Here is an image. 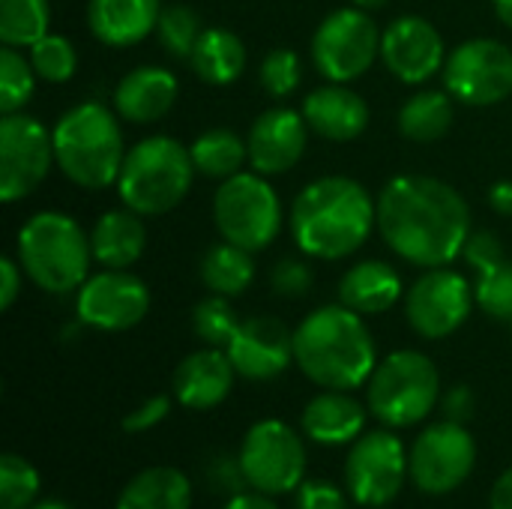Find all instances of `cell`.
Returning <instances> with one entry per match:
<instances>
[{
	"label": "cell",
	"instance_id": "obj_8",
	"mask_svg": "<svg viewBox=\"0 0 512 509\" xmlns=\"http://www.w3.org/2000/svg\"><path fill=\"white\" fill-rule=\"evenodd\" d=\"M213 219L222 240L246 252H261L282 231V204L264 174L240 171L222 180L213 201Z\"/></svg>",
	"mask_w": 512,
	"mask_h": 509
},
{
	"label": "cell",
	"instance_id": "obj_31",
	"mask_svg": "<svg viewBox=\"0 0 512 509\" xmlns=\"http://www.w3.org/2000/svg\"><path fill=\"white\" fill-rule=\"evenodd\" d=\"M453 99L441 90H426L408 99L399 111V132L411 141H438L450 132Z\"/></svg>",
	"mask_w": 512,
	"mask_h": 509
},
{
	"label": "cell",
	"instance_id": "obj_20",
	"mask_svg": "<svg viewBox=\"0 0 512 509\" xmlns=\"http://www.w3.org/2000/svg\"><path fill=\"white\" fill-rule=\"evenodd\" d=\"M237 369L225 348H204L189 354L174 372V399L192 411H210L222 405L234 387Z\"/></svg>",
	"mask_w": 512,
	"mask_h": 509
},
{
	"label": "cell",
	"instance_id": "obj_1",
	"mask_svg": "<svg viewBox=\"0 0 512 509\" xmlns=\"http://www.w3.org/2000/svg\"><path fill=\"white\" fill-rule=\"evenodd\" d=\"M378 228L387 246L417 267H447L465 249L471 210L444 180L393 177L378 198Z\"/></svg>",
	"mask_w": 512,
	"mask_h": 509
},
{
	"label": "cell",
	"instance_id": "obj_35",
	"mask_svg": "<svg viewBox=\"0 0 512 509\" xmlns=\"http://www.w3.org/2000/svg\"><path fill=\"white\" fill-rule=\"evenodd\" d=\"M33 63L24 60V54H18V48L3 45L0 51V111L3 114H15L27 105V99L33 96Z\"/></svg>",
	"mask_w": 512,
	"mask_h": 509
},
{
	"label": "cell",
	"instance_id": "obj_24",
	"mask_svg": "<svg viewBox=\"0 0 512 509\" xmlns=\"http://www.w3.org/2000/svg\"><path fill=\"white\" fill-rule=\"evenodd\" d=\"M159 15V0H90L87 6V24L93 36L114 48L138 45L156 30Z\"/></svg>",
	"mask_w": 512,
	"mask_h": 509
},
{
	"label": "cell",
	"instance_id": "obj_22",
	"mask_svg": "<svg viewBox=\"0 0 512 509\" xmlns=\"http://www.w3.org/2000/svg\"><path fill=\"white\" fill-rule=\"evenodd\" d=\"M300 426L321 447L354 444L366 429V408L348 390H324L303 408Z\"/></svg>",
	"mask_w": 512,
	"mask_h": 509
},
{
	"label": "cell",
	"instance_id": "obj_44",
	"mask_svg": "<svg viewBox=\"0 0 512 509\" xmlns=\"http://www.w3.org/2000/svg\"><path fill=\"white\" fill-rule=\"evenodd\" d=\"M462 255L468 258V264L480 273L498 261H504V249H501V240L492 234V231H471L468 240H465V249Z\"/></svg>",
	"mask_w": 512,
	"mask_h": 509
},
{
	"label": "cell",
	"instance_id": "obj_36",
	"mask_svg": "<svg viewBox=\"0 0 512 509\" xmlns=\"http://www.w3.org/2000/svg\"><path fill=\"white\" fill-rule=\"evenodd\" d=\"M39 471L15 453L0 459V509H30L39 495Z\"/></svg>",
	"mask_w": 512,
	"mask_h": 509
},
{
	"label": "cell",
	"instance_id": "obj_17",
	"mask_svg": "<svg viewBox=\"0 0 512 509\" xmlns=\"http://www.w3.org/2000/svg\"><path fill=\"white\" fill-rule=\"evenodd\" d=\"M381 57L384 66L405 84H423L447 63L441 33L420 15L396 18L384 30Z\"/></svg>",
	"mask_w": 512,
	"mask_h": 509
},
{
	"label": "cell",
	"instance_id": "obj_29",
	"mask_svg": "<svg viewBox=\"0 0 512 509\" xmlns=\"http://www.w3.org/2000/svg\"><path fill=\"white\" fill-rule=\"evenodd\" d=\"M201 279L213 294L222 297H240L255 282V261L252 252L234 246V243H216L207 249L201 261Z\"/></svg>",
	"mask_w": 512,
	"mask_h": 509
},
{
	"label": "cell",
	"instance_id": "obj_14",
	"mask_svg": "<svg viewBox=\"0 0 512 509\" xmlns=\"http://www.w3.org/2000/svg\"><path fill=\"white\" fill-rule=\"evenodd\" d=\"M444 84L465 105H495L512 93V51L498 39L462 42L444 63Z\"/></svg>",
	"mask_w": 512,
	"mask_h": 509
},
{
	"label": "cell",
	"instance_id": "obj_21",
	"mask_svg": "<svg viewBox=\"0 0 512 509\" xmlns=\"http://www.w3.org/2000/svg\"><path fill=\"white\" fill-rule=\"evenodd\" d=\"M303 117L309 129L327 141H354L369 126V105L354 90L342 84H330L306 96Z\"/></svg>",
	"mask_w": 512,
	"mask_h": 509
},
{
	"label": "cell",
	"instance_id": "obj_42",
	"mask_svg": "<svg viewBox=\"0 0 512 509\" xmlns=\"http://www.w3.org/2000/svg\"><path fill=\"white\" fill-rule=\"evenodd\" d=\"M168 414H171V399L159 393V396L144 399L132 414H126V420H123L120 426H123V432H129V435H141V432L156 429Z\"/></svg>",
	"mask_w": 512,
	"mask_h": 509
},
{
	"label": "cell",
	"instance_id": "obj_23",
	"mask_svg": "<svg viewBox=\"0 0 512 509\" xmlns=\"http://www.w3.org/2000/svg\"><path fill=\"white\" fill-rule=\"evenodd\" d=\"M177 78L162 66H138L114 90V108L129 123H153L165 117L177 99Z\"/></svg>",
	"mask_w": 512,
	"mask_h": 509
},
{
	"label": "cell",
	"instance_id": "obj_50",
	"mask_svg": "<svg viewBox=\"0 0 512 509\" xmlns=\"http://www.w3.org/2000/svg\"><path fill=\"white\" fill-rule=\"evenodd\" d=\"M495 12L507 27H512V0H495Z\"/></svg>",
	"mask_w": 512,
	"mask_h": 509
},
{
	"label": "cell",
	"instance_id": "obj_11",
	"mask_svg": "<svg viewBox=\"0 0 512 509\" xmlns=\"http://www.w3.org/2000/svg\"><path fill=\"white\" fill-rule=\"evenodd\" d=\"M408 453L396 432L387 426L366 432L351 444L345 459V486L354 504L369 509L387 507L408 480Z\"/></svg>",
	"mask_w": 512,
	"mask_h": 509
},
{
	"label": "cell",
	"instance_id": "obj_3",
	"mask_svg": "<svg viewBox=\"0 0 512 509\" xmlns=\"http://www.w3.org/2000/svg\"><path fill=\"white\" fill-rule=\"evenodd\" d=\"M294 363L324 390H357L369 384L378 354L360 312L339 306L315 309L294 330Z\"/></svg>",
	"mask_w": 512,
	"mask_h": 509
},
{
	"label": "cell",
	"instance_id": "obj_27",
	"mask_svg": "<svg viewBox=\"0 0 512 509\" xmlns=\"http://www.w3.org/2000/svg\"><path fill=\"white\" fill-rule=\"evenodd\" d=\"M114 509H192V483L183 471L156 465L123 486Z\"/></svg>",
	"mask_w": 512,
	"mask_h": 509
},
{
	"label": "cell",
	"instance_id": "obj_18",
	"mask_svg": "<svg viewBox=\"0 0 512 509\" xmlns=\"http://www.w3.org/2000/svg\"><path fill=\"white\" fill-rule=\"evenodd\" d=\"M225 351L240 378L273 381L294 363V333L276 318H249Z\"/></svg>",
	"mask_w": 512,
	"mask_h": 509
},
{
	"label": "cell",
	"instance_id": "obj_45",
	"mask_svg": "<svg viewBox=\"0 0 512 509\" xmlns=\"http://www.w3.org/2000/svg\"><path fill=\"white\" fill-rule=\"evenodd\" d=\"M444 414H447V420L465 426L474 417V393L468 387H453L444 396Z\"/></svg>",
	"mask_w": 512,
	"mask_h": 509
},
{
	"label": "cell",
	"instance_id": "obj_41",
	"mask_svg": "<svg viewBox=\"0 0 512 509\" xmlns=\"http://www.w3.org/2000/svg\"><path fill=\"white\" fill-rule=\"evenodd\" d=\"M270 285L279 297H303L312 288V270L303 261H279L273 267Z\"/></svg>",
	"mask_w": 512,
	"mask_h": 509
},
{
	"label": "cell",
	"instance_id": "obj_7",
	"mask_svg": "<svg viewBox=\"0 0 512 509\" xmlns=\"http://www.w3.org/2000/svg\"><path fill=\"white\" fill-rule=\"evenodd\" d=\"M441 396L435 363L420 351H393L384 357L366 390L369 411L387 429H408L423 423Z\"/></svg>",
	"mask_w": 512,
	"mask_h": 509
},
{
	"label": "cell",
	"instance_id": "obj_33",
	"mask_svg": "<svg viewBox=\"0 0 512 509\" xmlns=\"http://www.w3.org/2000/svg\"><path fill=\"white\" fill-rule=\"evenodd\" d=\"M156 33H159V42L162 48L177 57V60H192V51L201 39V18L198 12H192L189 6L183 3H174V6H165L162 15H159V24H156Z\"/></svg>",
	"mask_w": 512,
	"mask_h": 509
},
{
	"label": "cell",
	"instance_id": "obj_43",
	"mask_svg": "<svg viewBox=\"0 0 512 509\" xmlns=\"http://www.w3.org/2000/svg\"><path fill=\"white\" fill-rule=\"evenodd\" d=\"M207 480H210V486H213L216 492H222V495H228V498H234V495H240V492H249V480H246V474H243L240 456H237V459L219 456V459L210 465Z\"/></svg>",
	"mask_w": 512,
	"mask_h": 509
},
{
	"label": "cell",
	"instance_id": "obj_34",
	"mask_svg": "<svg viewBox=\"0 0 512 509\" xmlns=\"http://www.w3.org/2000/svg\"><path fill=\"white\" fill-rule=\"evenodd\" d=\"M240 318L234 312V306L228 303V297L213 294L207 300H201L192 312V327L198 333V339L210 348H228L234 333L240 330Z\"/></svg>",
	"mask_w": 512,
	"mask_h": 509
},
{
	"label": "cell",
	"instance_id": "obj_32",
	"mask_svg": "<svg viewBox=\"0 0 512 509\" xmlns=\"http://www.w3.org/2000/svg\"><path fill=\"white\" fill-rule=\"evenodd\" d=\"M48 0H0V39L12 48H30L48 33Z\"/></svg>",
	"mask_w": 512,
	"mask_h": 509
},
{
	"label": "cell",
	"instance_id": "obj_5",
	"mask_svg": "<svg viewBox=\"0 0 512 509\" xmlns=\"http://www.w3.org/2000/svg\"><path fill=\"white\" fill-rule=\"evenodd\" d=\"M18 261L36 288L69 294L90 279L93 246L72 216L36 213L18 231Z\"/></svg>",
	"mask_w": 512,
	"mask_h": 509
},
{
	"label": "cell",
	"instance_id": "obj_52",
	"mask_svg": "<svg viewBox=\"0 0 512 509\" xmlns=\"http://www.w3.org/2000/svg\"><path fill=\"white\" fill-rule=\"evenodd\" d=\"M30 509H69V507H63V504H42V507H30Z\"/></svg>",
	"mask_w": 512,
	"mask_h": 509
},
{
	"label": "cell",
	"instance_id": "obj_28",
	"mask_svg": "<svg viewBox=\"0 0 512 509\" xmlns=\"http://www.w3.org/2000/svg\"><path fill=\"white\" fill-rule=\"evenodd\" d=\"M246 66V48L240 42V36H234L231 30L222 27H210L201 33L195 51H192V69L201 81L207 84H231L240 78Z\"/></svg>",
	"mask_w": 512,
	"mask_h": 509
},
{
	"label": "cell",
	"instance_id": "obj_40",
	"mask_svg": "<svg viewBox=\"0 0 512 509\" xmlns=\"http://www.w3.org/2000/svg\"><path fill=\"white\" fill-rule=\"evenodd\" d=\"M294 509H348V498L327 480H303L297 486Z\"/></svg>",
	"mask_w": 512,
	"mask_h": 509
},
{
	"label": "cell",
	"instance_id": "obj_39",
	"mask_svg": "<svg viewBox=\"0 0 512 509\" xmlns=\"http://www.w3.org/2000/svg\"><path fill=\"white\" fill-rule=\"evenodd\" d=\"M303 63L291 48H273L261 63V84L270 96H288L297 90Z\"/></svg>",
	"mask_w": 512,
	"mask_h": 509
},
{
	"label": "cell",
	"instance_id": "obj_46",
	"mask_svg": "<svg viewBox=\"0 0 512 509\" xmlns=\"http://www.w3.org/2000/svg\"><path fill=\"white\" fill-rule=\"evenodd\" d=\"M21 291V270L12 258H0V309H9Z\"/></svg>",
	"mask_w": 512,
	"mask_h": 509
},
{
	"label": "cell",
	"instance_id": "obj_6",
	"mask_svg": "<svg viewBox=\"0 0 512 509\" xmlns=\"http://www.w3.org/2000/svg\"><path fill=\"white\" fill-rule=\"evenodd\" d=\"M192 174V153L177 138L153 135L126 153L117 192L129 210L141 216H162L186 198Z\"/></svg>",
	"mask_w": 512,
	"mask_h": 509
},
{
	"label": "cell",
	"instance_id": "obj_12",
	"mask_svg": "<svg viewBox=\"0 0 512 509\" xmlns=\"http://www.w3.org/2000/svg\"><path fill=\"white\" fill-rule=\"evenodd\" d=\"M378 54L381 30L360 6L336 9L333 15H327L312 39V60L318 72L333 84L360 78Z\"/></svg>",
	"mask_w": 512,
	"mask_h": 509
},
{
	"label": "cell",
	"instance_id": "obj_16",
	"mask_svg": "<svg viewBox=\"0 0 512 509\" xmlns=\"http://www.w3.org/2000/svg\"><path fill=\"white\" fill-rule=\"evenodd\" d=\"M147 309H150L147 285L126 270H102L90 276L78 288V300H75L78 321L105 333L132 330L135 324L144 321Z\"/></svg>",
	"mask_w": 512,
	"mask_h": 509
},
{
	"label": "cell",
	"instance_id": "obj_9",
	"mask_svg": "<svg viewBox=\"0 0 512 509\" xmlns=\"http://www.w3.org/2000/svg\"><path fill=\"white\" fill-rule=\"evenodd\" d=\"M240 465L249 489L264 495H288L306 477V444L282 420L255 423L240 447Z\"/></svg>",
	"mask_w": 512,
	"mask_h": 509
},
{
	"label": "cell",
	"instance_id": "obj_2",
	"mask_svg": "<svg viewBox=\"0 0 512 509\" xmlns=\"http://www.w3.org/2000/svg\"><path fill=\"white\" fill-rule=\"evenodd\" d=\"M378 222V204L351 177H321L309 183L291 207L294 243L321 261L354 255Z\"/></svg>",
	"mask_w": 512,
	"mask_h": 509
},
{
	"label": "cell",
	"instance_id": "obj_38",
	"mask_svg": "<svg viewBox=\"0 0 512 509\" xmlns=\"http://www.w3.org/2000/svg\"><path fill=\"white\" fill-rule=\"evenodd\" d=\"M30 63L39 78H45L51 84H63L75 75L78 57L66 36L45 33L36 45H30Z\"/></svg>",
	"mask_w": 512,
	"mask_h": 509
},
{
	"label": "cell",
	"instance_id": "obj_48",
	"mask_svg": "<svg viewBox=\"0 0 512 509\" xmlns=\"http://www.w3.org/2000/svg\"><path fill=\"white\" fill-rule=\"evenodd\" d=\"M489 509H512V468L504 471L495 486H492V498H489Z\"/></svg>",
	"mask_w": 512,
	"mask_h": 509
},
{
	"label": "cell",
	"instance_id": "obj_53",
	"mask_svg": "<svg viewBox=\"0 0 512 509\" xmlns=\"http://www.w3.org/2000/svg\"><path fill=\"white\" fill-rule=\"evenodd\" d=\"M510 327H512V321H510Z\"/></svg>",
	"mask_w": 512,
	"mask_h": 509
},
{
	"label": "cell",
	"instance_id": "obj_47",
	"mask_svg": "<svg viewBox=\"0 0 512 509\" xmlns=\"http://www.w3.org/2000/svg\"><path fill=\"white\" fill-rule=\"evenodd\" d=\"M222 509H279V504L273 501V495H264V492H240L234 498H228V504Z\"/></svg>",
	"mask_w": 512,
	"mask_h": 509
},
{
	"label": "cell",
	"instance_id": "obj_49",
	"mask_svg": "<svg viewBox=\"0 0 512 509\" xmlns=\"http://www.w3.org/2000/svg\"><path fill=\"white\" fill-rule=\"evenodd\" d=\"M489 201L495 207V213L501 216H512V183L504 180V183H495L492 192H489Z\"/></svg>",
	"mask_w": 512,
	"mask_h": 509
},
{
	"label": "cell",
	"instance_id": "obj_15",
	"mask_svg": "<svg viewBox=\"0 0 512 509\" xmlns=\"http://www.w3.org/2000/svg\"><path fill=\"white\" fill-rule=\"evenodd\" d=\"M474 303H477L474 288L462 273L447 267H432L423 279L411 285L405 300V315L408 324L423 339H447L468 321Z\"/></svg>",
	"mask_w": 512,
	"mask_h": 509
},
{
	"label": "cell",
	"instance_id": "obj_4",
	"mask_svg": "<svg viewBox=\"0 0 512 509\" xmlns=\"http://www.w3.org/2000/svg\"><path fill=\"white\" fill-rule=\"evenodd\" d=\"M54 162L81 189H105L117 183L126 150L117 117L99 105L84 102L66 111L54 132Z\"/></svg>",
	"mask_w": 512,
	"mask_h": 509
},
{
	"label": "cell",
	"instance_id": "obj_30",
	"mask_svg": "<svg viewBox=\"0 0 512 509\" xmlns=\"http://www.w3.org/2000/svg\"><path fill=\"white\" fill-rule=\"evenodd\" d=\"M195 171L210 180H228L240 174L243 162L249 159V144L231 129H207L189 147Z\"/></svg>",
	"mask_w": 512,
	"mask_h": 509
},
{
	"label": "cell",
	"instance_id": "obj_19",
	"mask_svg": "<svg viewBox=\"0 0 512 509\" xmlns=\"http://www.w3.org/2000/svg\"><path fill=\"white\" fill-rule=\"evenodd\" d=\"M309 123L303 114L291 108H270L264 111L249 129V162L258 174H282L294 168L306 150Z\"/></svg>",
	"mask_w": 512,
	"mask_h": 509
},
{
	"label": "cell",
	"instance_id": "obj_51",
	"mask_svg": "<svg viewBox=\"0 0 512 509\" xmlns=\"http://www.w3.org/2000/svg\"><path fill=\"white\" fill-rule=\"evenodd\" d=\"M360 9H381L384 3H390V0H354Z\"/></svg>",
	"mask_w": 512,
	"mask_h": 509
},
{
	"label": "cell",
	"instance_id": "obj_26",
	"mask_svg": "<svg viewBox=\"0 0 512 509\" xmlns=\"http://www.w3.org/2000/svg\"><path fill=\"white\" fill-rule=\"evenodd\" d=\"M402 291V276L384 261L354 264L339 282V300L360 315H378L393 309Z\"/></svg>",
	"mask_w": 512,
	"mask_h": 509
},
{
	"label": "cell",
	"instance_id": "obj_37",
	"mask_svg": "<svg viewBox=\"0 0 512 509\" xmlns=\"http://www.w3.org/2000/svg\"><path fill=\"white\" fill-rule=\"evenodd\" d=\"M477 306L495 318V321H512V261H498L477 273L474 285Z\"/></svg>",
	"mask_w": 512,
	"mask_h": 509
},
{
	"label": "cell",
	"instance_id": "obj_13",
	"mask_svg": "<svg viewBox=\"0 0 512 509\" xmlns=\"http://www.w3.org/2000/svg\"><path fill=\"white\" fill-rule=\"evenodd\" d=\"M54 162V138L21 111L0 120V201L12 204L30 195Z\"/></svg>",
	"mask_w": 512,
	"mask_h": 509
},
{
	"label": "cell",
	"instance_id": "obj_10",
	"mask_svg": "<svg viewBox=\"0 0 512 509\" xmlns=\"http://www.w3.org/2000/svg\"><path fill=\"white\" fill-rule=\"evenodd\" d=\"M477 465L474 435L453 420L435 423L420 432L408 453V474L423 495L441 498L456 492Z\"/></svg>",
	"mask_w": 512,
	"mask_h": 509
},
{
	"label": "cell",
	"instance_id": "obj_25",
	"mask_svg": "<svg viewBox=\"0 0 512 509\" xmlns=\"http://www.w3.org/2000/svg\"><path fill=\"white\" fill-rule=\"evenodd\" d=\"M93 258L108 270H126L132 267L147 246V231L141 222V213L135 210H108L90 231Z\"/></svg>",
	"mask_w": 512,
	"mask_h": 509
}]
</instances>
